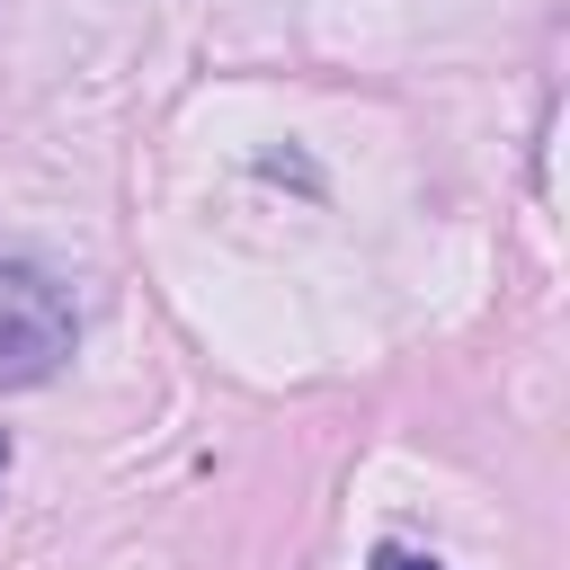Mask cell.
Here are the masks:
<instances>
[{"label": "cell", "mask_w": 570, "mask_h": 570, "mask_svg": "<svg viewBox=\"0 0 570 570\" xmlns=\"http://www.w3.org/2000/svg\"><path fill=\"white\" fill-rule=\"evenodd\" d=\"M71 330H80V321H71L62 276L9 258V267H0V383H45V374L71 356Z\"/></svg>", "instance_id": "6da1fadb"}, {"label": "cell", "mask_w": 570, "mask_h": 570, "mask_svg": "<svg viewBox=\"0 0 570 570\" xmlns=\"http://www.w3.org/2000/svg\"><path fill=\"white\" fill-rule=\"evenodd\" d=\"M374 570H436V561H419V552H374Z\"/></svg>", "instance_id": "7a4b0ae2"}, {"label": "cell", "mask_w": 570, "mask_h": 570, "mask_svg": "<svg viewBox=\"0 0 570 570\" xmlns=\"http://www.w3.org/2000/svg\"><path fill=\"white\" fill-rule=\"evenodd\" d=\"M0 472H9V436H0Z\"/></svg>", "instance_id": "3957f363"}]
</instances>
